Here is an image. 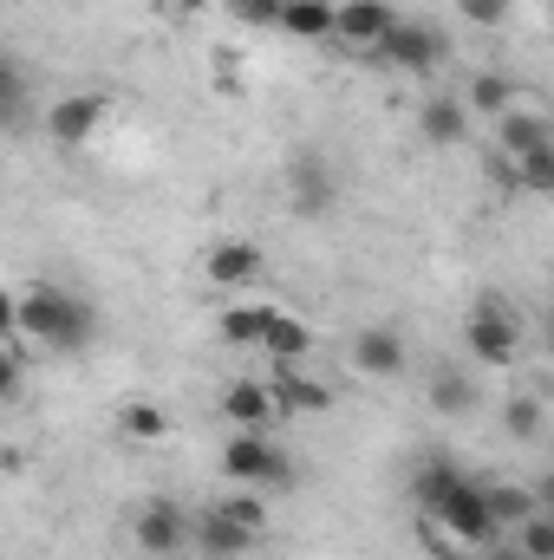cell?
I'll return each mask as SVG.
<instances>
[{
  "mask_svg": "<svg viewBox=\"0 0 554 560\" xmlns=\"http://www.w3.org/2000/svg\"><path fill=\"white\" fill-rule=\"evenodd\" d=\"M412 502H417V515L443 522L470 555L496 548V522H489V509H483V482L463 476L457 463H424L412 476Z\"/></svg>",
  "mask_w": 554,
  "mask_h": 560,
  "instance_id": "obj_1",
  "label": "cell"
},
{
  "mask_svg": "<svg viewBox=\"0 0 554 560\" xmlns=\"http://www.w3.org/2000/svg\"><path fill=\"white\" fill-rule=\"evenodd\" d=\"M13 313H20V339H33V346H46V352H79V346L99 339V313H92L79 293L53 287V280L13 293Z\"/></svg>",
  "mask_w": 554,
  "mask_h": 560,
  "instance_id": "obj_2",
  "label": "cell"
},
{
  "mask_svg": "<svg viewBox=\"0 0 554 560\" xmlns=\"http://www.w3.org/2000/svg\"><path fill=\"white\" fill-rule=\"evenodd\" d=\"M222 476H229L235 489H287L300 469H293V456L275 450L268 430H235V436L222 443Z\"/></svg>",
  "mask_w": 554,
  "mask_h": 560,
  "instance_id": "obj_3",
  "label": "cell"
},
{
  "mask_svg": "<svg viewBox=\"0 0 554 560\" xmlns=\"http://www.w3.org/2000/svg\"><path fill=\"white\" fill-rule=\"evenodd\" d=\"M463 346H470V359L476 365H516V352H522V319L503 306V300H483L470 319H463Z\"/></svg>",
  "mask_w": 554,
  "mask_h": 560,
  "instance_id": "obj_4",
  "label": "cell"
},
{
  "mask_svg": "<svg viewBox=\"0 0 554 560\" xmlns=\"http://www.w3.org/2000/svg\"><path fill=\"white\" fill-rule=\"evenodd\" d=\"M392 72H412V79H424V72H437L443 59H450V46H443V33L437 26H424V20H392V33L372 46Z\"/></svg>",
  "mask_w": 554,
  "mask_h": 560,
  "instance_id": "obj_5",
  "label": "cell"
},
{
  "mask_svg": "<svg viewBox=\"0 0 554 560\" xmlns=\"http://www.w3.org/2000/svg\"><path fill=\"white\" fill-rule=\"evenodd\" d=\"M131 541H138L150 560H170L189 548V509H176V502H143L138 515H131Z\"/></svg>",
  "mask_w": 554,
  "mask_h": 560,
  "instance_id": "obj_6",
  "label": "cell"
},
{
  "mask_svg": "<svg viewBox=\"0 0 554 560\" xmlns=\"http://www.w3.org/2000/svg\"><path fill=\"white\" fill-rule=\"evenodd\" d=\"M105 112H112V105H105L99 92H72V98H59V105H46V118H39V125H46V138H53V143H66V150H79V143H92V138H99V125H105Z\"/></svg>",
  "mask_w": 554,
  "mask_h": 560,
  "instance_id": "obj_7",
  "label": "cell"
},
{
  "mask_svg": "<svg viewBox=\"0 0 554 560\" xmlns=\"http://www.w3.org/2000/svg\"><path fill=\"white\" fill-rule=\"evenodd\" d=\"M392 20H399L392 0H333V39L339 46H366L372 52L392 33Z\"/></svg>",
  "mask_w": 554,
  "mask_h": 560,
  "instance_id": "obj_8",
  "label": "cell"
},
{
  "mask_svg": "<svg viewBox=\"0 0 554 560\" xmlns=\"http://www.w3.org/2000/svg\"><path fill=\"white\" fill-rule=\"evenodd\" d=\"M268 268V255L255 248V242H216L209 255H203V280L209 287H222V293H242V287H255Z\"/></svg>",
  "mask_w": 554,
  "mask_h": 560,
  "instance_id": "obj_9",
  "label": "cell"
},
{
  "mask_svg": "<svg viewBox=\"0 0 554 560\" xmlns=\"http://www.w3.org/2000/svg\"><path fill=\"white\" fill-rule=\"evenodd\" d=\"M333 196H339V176L307 150V156H293V170H287V202L300 209V215H326L333 209Z\"/></svg>",
  "mask_w": 554,
  "mask_h": 560,
  "instance_id": "obj_10",
  "label": "cell"
},
{
  "mask_svg": "<svg viewBox=\"0 0 554 560\" xmlns=\"http://www.w3.org/2000/svg\"><path fill=\"white\" fill-rule=\"evenodd\" d=\"M189 548H196L203 560H249V555H255V535H249V528H235L229 515L203 509V515L189 522Z\"/></svg>",
  "mask_w": 554,
  "mask_h": 560,
  "instance_id": "obj_11",
  "label": "cell"
},
{
  "mask_svg": "<svg viewBox=\"0 0 554 560\" xmlns=\"http://www.w3.org/2000/svg\"><path fill=\"white\" fill-rule=\"evenodd\" d=\"M405 332L399 326H366L359 339H353V365L366 372V378H399L405 372Z\"/></svg>",
  "mask_w": 554,
  "mask_h": 560,
  "instance_id": "obj_12",
  "label": "cell"
},
{
  "mask_svg": "<svg viewBox=\"0 0 554 560\" xmlns=\"http://www.w3.org/2000/svg\"><path fill=\"white\" fill-rule=\"evenodd\" d=\"M268 398H275L280 418H300V411H326V405H333V392H326L320 378H307L300 365H275V372H268Z\"/></svg>",
  "mask_w": 554,
  "mask_h": 560,
  "instance_id": "obj_13",
  "label": "cell"
},
{
  "mask_svg": "<svg viewBox=\"0 0 554 560\" xmlns=\"http://www.w3.org/2000/svg\"><path fill=\"white\" fill-rule=\"evenodd\" d=\"M222 418L235 430H275V398H268V378H235L222 385Z\"/></svg>",
  "mask_w": 554,
  "mask_h": 560,
  "instance_id": "obj_14",
  "label": "cell"
},
{
  "mask_svg": "<svg viewBox=\"0 0 554 560\" xmlns=\"http://www.w3.org/2000/svg\"><path fill=\"white\" fill-rule=\"evenodd\" d=\"M496 143H503V156L516 163L522 150H542V143H554V131H549V118H542L535 105H509V112L496 118Z\"/></svg>",
  "mask_w": 554,
  "mask_h": 560,
  "instance_id": "obj_15",
  "label": "cell"
},
{
  "mask_svg": "<svg viewBox=\"0 0 554 560\" xmlns=\"http://www.w3.org/2000/svg\"><path fill=\"white\" fill-rule=\"evenodd\" d=\"M483 509H489L496 535H509L529 509H542V489H522V482H483Z\"/></svg>",
  "mask_w": 554,
  "mask_h": 560,
  "instance_id": "obj_16",
  "label": "cell"
},
{
  "mask_svg": "<svg viewBox=\"0 0 554 560\" xmlns=\"http://www.w3.org/2000/svg\"><path fill=\"white\" fill-rule=\"evenodd\" d=\"M417 131H424V143H463V131H470V112H463V98H450V92L424 98V112H417Z\"/></svg>",
  "mask_w": 554,
  "mask_h": 560,
  "instance_id": "obj_17",
  "label": "cell"
},
{
  "mask_svg": "<svg viewBox=\"0 0 554 560\" xmlns=\"http://www.w3.org/2000/svg\"><path fill=\"white\" fill-rule=\"evenodd\" d=\"M262 352H268L275 365H300V359L313 352V326H307V319H293V313H275V319H268V332H262Z\"/></svg>",
  "mask_w": 554,
  "mask_h": 560,
  "instance_id": "obj_18",
  "label": "cell"
},
{
  "mask_svg": "<svg viewBox=\"0 0 554 560\" xmlns=\"http://www.w3.org/2000/svg\"><path fill=\"white\" fill-rule=\"evenodd\" d=\"M275 26L293 39H333V0H280Z\"/></svg>",
  "mask_w": 554,
  "mask_h": 560,
  "instance_id": "obj_19",
  "label": "cell"
},
{
  "mask_svg": "<svg viewBox=\"0 0 554 560\" xmlns=\"http://www.w3.org/2000/svg\"><path fill=\"white\" fill-rule=\"evenodd\" d=\"M268 319H275V306H222V319H216V339L222 346H262V332H268Z\"/></svg>",
  "mask_w": 554,
  "mask_h": 560,
  "instance_id": "obj_20",
  "label": "cell"
},
{
  "mask_svg": "<svg viewBox=\"0 0 554 560\" xmlns=\"http://www.w3.org/2000/svg\"><path fill=\"white\" fill-rule=\"evenodd\" d=\"M509 105H516V85H509L503 72H476V79H470V98H463L470 118H489V125H496Z\"/></svg>",
  "mask_w": 554,
  "mask_h": 560,
  "instance_id": "obj_21",
  "label": "cell"
},
{
  "mask_svg": "<svg viewBox=\"0 0 554 560\" xmlns=\"http://www.w3.org/2000/svg\"><path fill=\"white\" fill-rule=\"evenodd\" d=\"M509 535H516V555H522V560H554V515H549V502H542V509H529Z\"/></svg>",
  "mask_w": 554,
  "mask_h": 560,
  "instance_id": "obj_22",
  "label": "cell"
},
{
  "mask_svg": "<svg viewBox=\"0 0 554 560\" xmlns=\"http://www.w3.org/2000/svg\"><path fill=\"white\" fill-rule=\"evenodd\" d=\"M216 515H229V522H235V528H249L255 541L268 535V502H262L255 489H242V495H222V502H216Z\"/></svg>",
  "mask_w": 554,
  "mask_h": 560,
  "instance_id": "obj_23",
  "label": "cell"
},
{
  "mask_svg": "<svg viewBox=\"0 0 554 560\" xmlns=\"http://www.w3.org/2000/svg\"><path fill=\"white\" fill-rule=\"evenodd\" d=\"M509 170H516V183H522V189L549 196V189H554V143H542V150H522Z\"/></svg>",
  "mask_w": 554,
  "mask_h": 560,
  "instance_id": "obj_24",
  "label": "cell"
},
{
  "mask_svg": "<svg viewBox=\"0 0 554 560\" xmlns=\"http://www.w3.org/2000/svg\"><path fill=\"white\" fill-rule=\"evenodd\" d=\"M118 430H125L131 443H163V436H170V418H163L157 405H125V411H118Z\"/></svg>",
  "mask_w": 554,
  "mask_h": 560,
  "instance_id": "obj_25",
  "label": "cell"
},
{
  "mask_svg": "<svg viewBox=\"0 0 554 560\" xmlns=\"http://www.w3.org/2000/svg\"><path fill=\"white\" fill-rule=\"evenodd\" d=\"M503 423H509V436H522V443H535V436L549 430V411H542L535 398H509V405H503Z\"/></svg>",
  "mask_w": 554,
  "mask_h": 560,
  "instance_id": "obj_26",
  "label": "cell"
},
{
  "mask_svg": "<svg viewBox=\"0 0 554 560\" xmlns=\"http://www.w3.org/2000/svg\"><path fill=\"white\" fill-rule=\"evenodd\" d=\"M417 541H424V555L430 560H470V548H463L443 522H430V515H417Z\"/></svg>",
  "mask_w": 554,
  "mask_h": 560,
  "instance_id": "obj_27",
  "label": "cell"
},
{
  "mask_svg": "<svg viewBox=\"0 0 554 560\" xmlns=\"http://www.w3.org/2000/svg\"><path fill=\"white\" fill-rule=\"evenodd\" d=\"M430 405L457 418V411H470V385H463V378H437V385H430Z\"/></svg>",
  "mask_w": 554,
  "mask_h": 560,
  "instance_id": "obj_28",
  "label": "cell"
},
{
  "mask_svg": "<svg viewBox=\"0 0 554 560\" xmlns=\"http://www.w3.org/2000/svg\"><path fill=\"white\" fill-rule=\"evenodd\" d=\"M457 7H463V20H470V26H503L516 0H457Z\"/></svg>",
  "mask_w": 554,
  "mask_h": 560,
  "instance_id": "obj_29",
  "label": "cell"
},
{
  "mask_svg": "<svg viewBox=\"0 0 554 560\" xmlns=\"http://www.w3.org/2000/svg\"><path fill=\"white\" fill-rule=\"evenodd\" d=\"M242 26H275V13H280V0H222Z\"/></svg>",
  "mask_w": 554,
  "mask_h": 560,
  "instance_id": "obj_30",
  "label": "cell"
},
{
  "mask_svg": "<svg viewBox=\"0 0 554 560\" xmlns=\"http://www.w3.org/2000/svg\"><path fill=\"white\" fill-rule=\"evenodd\" d=\"M20 92H26V85H20V72L0 59V118H7V112H20Z\"/></svg>",
  "mask_w": 554,
  "mask_h": 560,
  "instance_id": "obj_31",
  "label": "cell"
},
{
  "mask_svg": "<svg viewBox=\"0 0 554 560\" xmlns=\"http://www.w3.org/2000/svg\"><path fill=\"white\" fill-rule=\"evenodd\" d=\"M0 346H20V313H13V293L0 287Z\"/></svg>",
  "mask_w": 554,
  "mask_h": 560,
  "instance_id": "obj_32",
  "label": "cell"
},
{
  "mask_svg": "<svg viewBox=\"0 0 554 560\" xmlns=\"http://www.w3.org/2000/svg\"><path fill=\"white\" fill-rule=\"evenodd\" d=\"M13 385H20V352H13V346H0V405L13 398Z\"/></svg>",
  "mask_w": 554,
  "mask_h": 560,
  "instance_id": "obj_33",
  "label": "cell"
},
{
  "mask_svg": "<svg viewBox=\"0 0 554 560\" xmlns=\"http://www.w3.org/2000/svg\"><path fill=\"white\" fill-rule=\"evenodd\" d=\"M176 7H183V13H203V7H216V0H176Z\"/></svg>",
  "mask_w": 554,
  "mask_h": 560,
  "instance_id": "obj_34",
  "label": "cell"
}]
</instances>
